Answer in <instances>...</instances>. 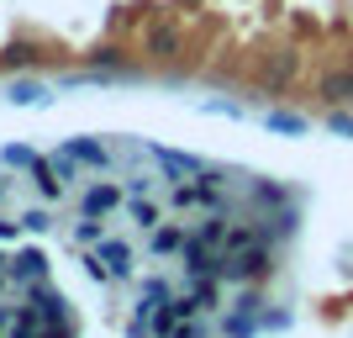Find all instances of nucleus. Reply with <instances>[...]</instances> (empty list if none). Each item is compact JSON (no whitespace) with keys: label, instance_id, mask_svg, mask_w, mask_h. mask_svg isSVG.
I'll list each match as a JSON object with an SVG mask.
<instances>
[{"label":"nucleus","instance_id":"1","mask_svg":"<svg viewBox=\"0 0 353 338\" xmlns=\"http://www.w3.org/2000/svg\"><path fill=\"white\" fill-rule=\"evenodd\" d=\"M259 275H269V243H253V249H237V254L221 249L216 280H259Z\"/></svg>","mask_w":353,"mask_h":338},{"label":"nucleus","instance_id":"2","mask_svg":"<svg viewBox=\"0 0 353 338\" xmlns=\"http://www.w3.org/2000/svg\"><path fill=\"white\" fill-rule=\"evenodd\" d=\"M195 307H201L195 296H163V307L153 312V317H148V328H153V333H159V338H169V333H174V328L185 323V317H190Z\"/></svg>","mask_w":353,"mask_h":338},{"label":"nucleus","instance_id":"3","mask_svg":"<svg viewBox=\"0 0 353 338\" xmlns=\"http://www.w3.org/2000/svg\"><path fill=\"white\" fill-rule=\"evenodd\" d=\"M63 153H69L74 164H90V169H105V164H111V148L95 143V138H69V143H63Z\"/></svg>","mask_w":353,"mask_h":338},{"label":"nucleus","instance_id":"4","mask_svg":"<svg viewBox=\"0 0 353 338\" xmlns=\"http://www.w3.org/2000/svg\"><path fill=\"white\" fill-rule=\"evenodd\" d=\"M27 296H32V307L43 312V323H63V296H59V291H48L43 280H32Z\"/></svg>","mask_w":353,"mask_h":338},{"label":"nucleus","instance_id":"5","mask_svg":"<svg viewBox=\"0 0 353 338\" xmlns=\"http://www.w3.org/2000/svg\"><path fill=\"white\" fill-rule=\"evenodd\" d=\"M90 259H95V265H105V270H111V275H127V270H132V254L121 249V243H111V238H101Z\"/></svg>","mask_w":353,"mask_h":338},{"label":"nucleus","instance_id":"6","mask_svg":"<svg viewBox=\"0 0 353 338\" xmlns=\"http://www.w3.org/2000/svg\"><path fill=\"white\" fill-rule=\"evenodd\" d=\"M153 159H159V164H163V169H169L174 180H185V175H201V169H206L201 159H190V153H174V148H153Z\"/></svg>","mask_w":353,"mask_h":338},{"label":"nucleus","instance_id":"7","mask_svg":"<svg viewBox=\"0 0 353 338\" xmlns=\"http://www.w3.org/2000/svg\"><path fill=\"white\" fill-rule=\"evenodd\" d=\"M111 206H121V185H95L85 196V217H105Z\"/></svg>","mask_w":353,"mask_h":338},{"label":"nucleus","instance_id":"8","mask_svg":"<svg viewBox=\"0 0 353 338\" xmlns=\"http://www.w3.org/2000/svg\"><path fill=\"white\" fill-rule=\"evenodd\" d=\"M6 101L11 106H48V90L37 85V79H16V85L6 90Z\"/></svg>","mask_w":353,"mask_h":338},{"label":"nucleus","instance_id":"9","mask_svg":"<svg viewBox=\"0 0 353 338\" xmlns=\"http://www.w3.org/2000/svg\"><path fill=\"white\" fill-rule=\"evenodd\" d=\"M264 127H269V133H285V138H301L311 122H306V117H295V111H269Z\"/></svg>","mask_w":353,"mask_h":338},{"label":"nucleus","instance_id":"10","mask_svg":"<svg viewBox=\"0 0 353 338\" xmlns=\"http://www.w3.org/2000/svg\"><path fill=\"white\" fill-rule=\"evenodd\" d=\"M32 180H37V191H43L48 201H53V196H63V175L53 169V164H37V169H32Z\"/></svg>","mask_w":353,"mask_h":338},{"label":"nucleus","instance_id":"11","mask_svg":"<svg viewBox=\"0 0 353 338\" xmlns=\"http://www.w3.org/2000/svg\"><path fill=\"white\" fill-rule=\"evenodd\" d=\"M0 164H6V169H37L43 159H37V153H32L27 143H11L6 153H0Z\"/></svg>","mask_w":353,"mask_h":338},{"label":"nucleus","instance_id":"12","mask_svg":"<svg viewBox=\"0 0 353 338\" xmlns=\"http://www.w3.org/2000/svg\"><path fill=\"white\" fill-rule=\"evenodd\" d=\"M16 275H21V280H43V275H48V259H43L37 249L16 254Z\"/></svg>","mask_w":353,"mask_h":338},{"label":"nucleus","instance_id":"13","mask_svg":"<svg viewBox=\"0 0 353 338\" xmlns=\"http://www.w3.org/2000/svg\"><path fill=\"white\" fill-rule=\"evenodd\" d=\"M127 217H132L137 227H159V206L143 201V196H132V201H127Z\"/></svg>","mask_w":353,"mask_h":338},{"label":"nucleus","instance_id":"14","mask_svg":"<svg viewBox=\"0 0 353 338\" xmlns=\"http://www.w3.org/2000/svg\"><path fill=\"white\" fill-rule=\"evenodd\" d=\"M179 249H185L179 227H153V254H179Z\"/></svg>","mask_w":353,"mask_h":338},{"label":"nucleus","instance_id":"15","mask_svg":"<svg viewBox=\"0 0 353 338\" xmlns=\"http://www.w3.org/2000/svg\"><path fill=\"white\" fill-rule=\"evenodd\" d=\"M101 238H105L101 217H85V222H79V227H74V243H79V249H95V243H101Z\"/></svg>","mask_w":353,"mask_h":338},{"label":"nucleus","instance_id":"16","mask_svg":"<svg viewBox=\"0 0 353 338\" xmlns=\"http://www.w3.org/2000/svg\"><path fill=\"white\" fill-rule=\"evenodd\" d=\"M195 238H201V243H211V249H216V243H227V227H221L216 217H206V222H201V227H195Z\"/></svg>","mask_w":353,"mask_h":338},{"label":"nucleus","instance_id":"17","mask_svg":"<svg viewBox=\"0 0 353 338\" xmlns=\"http://www.w3.org/2000/svg\"><path fill=\"white\" fill-rule=\"evenodd\" d=\"M290 74H295V53H280V59H274V69H269V85H285Z\"/></svg>","mask_w":353,"mask_h":338},{"label":"nucleus","instance_id":"18","mask_svg":"<svg viewBox=\"0 0 353 338\" xmlns=\"http://www.w3.org/2000/svg\"><path fill=\"white\" fill-rule=\"evenodd\" d=\"M174 48H179V37H174L169 27H159V32H153V53H174Z\"/></svg>","mask_w":353,"mask_h":338},{"label":"nucleus","instance_id":"19","mask_svg":"<svg viewBox=\"0 0 353 338\" xmlns=\"http://www.w3.org/2000/svg\"><path fill=\"white\" fill-rule=\"evenodd\" d=\"M6 64H11V69H27V64H32V48H27V43L6 48Z\"/></svg>","mask_w":353,"mask_h":338},{"label":"nucleus","instance_id":"20","mask_svg":"<svg viewBox=\"0 0 353 338\" xmlns=\"http://www.w3.org/2000/svg\"><path fill=\"white\" fill-rule=\"evenodd\" d=\"M21 227H27V233H48V227H53V217H48V212H27V217H21Z\"/></svg>","mask_w":353,"mask_h":338},{"label":"nucleus","instance_id":"21","mask_svg":"<svg viewBox=\"0 0 353 338\" xmlns=\"http://www.w3.org/2000/svg\"><path fill=\"white\" fill-rule=\"evenodd\" d=\"M327 127H332L338 138H353V117H348V111H332V117H327Z\"/></svg>","mask_w":353,"mask_h":338},{"label":"nucleus","instance_id":"22","mask_svg":"<svg viewBox=\"0 0 353 338\" xmlns=\"http://www.w3.org/2000/svg\"><path fill=\"white\" fill-rule=\"evenodd\" d=\"M211 117H243V106H227V101H206Z\"/></svg>","mask_w":353,"mask_h":338},{"label":"nucleus","instance_id":"23","mask_svg":"<svg viewBox=\"0 0 353 338\" xmlns=\"http://www.w3.org/2000/svg\"><path fill=\"white\" fill-rule=\"evenodd\" d=\"M253 196H259V201H285L280 185H253Z\"/></svg>","mask_w":353,"mask_h":338},{"label":"nucleus","instance_id":"24","mask_svg":"<svg viewBox=\"0 0 353 338\" xmlns=\"http://www.w3.org/2000/svg\"><path fill=\"white\" fill-rule=\"evenodd\" d=\"M95 64H105V69H117V64H121V53H117V48H101V53H95Z\"/></svg>","mask_w":353,"mask_h":338},{"label":"nucleus","instance_id":"25","mask_svg":"<svg viewBox=\"0 0 353 338\" xmlns=\"http://www.w3.org/2000/svg\"><path fill=\"white\" fill-rule=\"evenodd\" d=\"M169 338H201V323H179V328H174Z\"/></svg>","mask_w":353,"mask_h":338},{"label":"nucleus","instance_id":"26","mask_svg":"<svg viewBox=\"0 0 353 338\" xmlns=\"http://www.w3.org/2000/svg\"><path fill=\"white\" fill-rule=\"evenodd\" d=\"M16 227H21V222H0V243H11V238H16Z\"/></svg>","mask_w":353,"mask_h":338},{"label":"nucleus","instance_id":"27","mask_svg":"<svg viewBox=\"0 0 353 338\" xmlns=\"http://www.w3.org/2000/svg\"><path fill=\"white\" fill-rule=\"evenodd\" d=\"M6 270H11V259H6V254H0V275H6Z\"/></svg>","mask_w":353,"mask_h":338},{"label":"nucleus","instance_id":"28","mask_svg":"<svg viewBox=\"0 0 353 338\" xmlns=\"http://www.w3.org/2000/svg\"><path fill=\"white\" fill-rule=\"evenodd\" d=\"M0 201H6V180H0Z\"/></svg>","mask_w":353,"mask_h":338}]
</instances>
